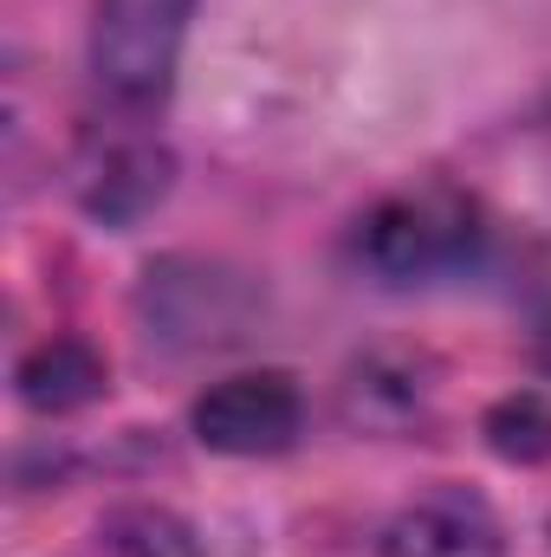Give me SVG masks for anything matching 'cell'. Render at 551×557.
Segmentation results:
<instances>
[{"mask_svg":"<svg viewBox=\"0 0 551 557\" xmlns=\"http://www.w3.org/2000/svg\"><path fill=\"white\" fill-rule=\"evenodd\" d=\"M474 247V208L448 188H415L383 201L370 221H364V253L370 267L390 278H421L454 267L461 253Z\"/></svg>","mask_w":551,"mask_h":557,"instance_id":"2","label":"cell"},{"mask_svg":"<svg viewBox=\"0 0 551 557\" xmlns=\"http://www.w3.org/2000/svg\"><path fill=\"white\" fill-rule=\"evenodd\" d=\"M390 557H506V539L480 493L441 486L390 525Z\"/></svg>","mask_w":551,"mask_h":557,"instance_id":"4","label":"cell"},{"mask_svg":"<svg viewBox=\"0 0 551 557\" xmlns=\"http://www.w3.org/2000/svg\"><path fill=\"white\" fill-rule=\"evenodd\" d=\"M195 434L215 454H279L298 434V389L279 370L228 376L195 403Z\"/></svg>","mask_w":551,"mask_h":557,"instance_id":"3","label":"cell"},{"mask_svg":"<svg viewBox=\"0 0 551 557\" xmlns=\"http://www.w3.org/2000/svg\"><path fill=\"white\" fill-rule=\"evenodd\" d=\"M195 0H98L91 7V72L111 98L149 104L169 91Z\"/></svg>","mask_w":551,"mask_h":557,"instance_id":"1","label":"cell"},{"mask_svg":"<svg viewBox=\"0 0 551 557\" xmlns=\"http://www.w3.org/2000/svg\"><path fill=\"white\" fill-rule=\"evenodd\" d=\"M98 389H105V363H98V350L78 344V337H52V344H39V350L20 363V396H26L33 409H78V403H91Z\"/></svg>","mask_w":551,"mask_h":557,"instance_id":"5","label":"cell"},{"mask_svg":"<svg viewBox=\"0 0 551 557\" xmlns=\"http://www.w3.org/2000/svg\"><path fill=\"white\" fill-rule=\"evenodd\" d=\"M487 441L506 460H546L551 454V403H539V396H506L487 416Z\"/></svg>","mask_w":551,"mask_h":557,"instance_id":"6","label":"cell"}]
</instances>
